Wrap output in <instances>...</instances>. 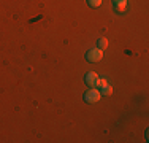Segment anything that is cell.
Masks as SVG:
<instances>
[{"label":"cell","instance_id":"1","mask_svg":"<svg viewBox=\"0 0 149 143\" xmlns=\"http://www.w3.org/2000/svg\"><path fill=\"white\" fill-rule=\"evenodd\" d=\"M102 97V94H100V89H97V88H92V89H87L86 92H84V102H87V103H95V102H98Z\"/></svg>","mask_w":149,"mask_h":143},{"label":"cell","instance_id":"2","mask_svg":"<svg viewBox=\"0 0 149 143\" xmlns=\"http://www.w3.org/2000/svg\"><path fill=\"white\" fill-rule=\"evenodd\" d=\"M86 59L89 62H98V60L103 59V51L100 48H94V49H89L86 53Z\"/></svg>","mask_w":149,"mask_h":143},{"label":"cell","instance_id":"3","mask_svg":"<svg viewBox=\"0 0 149 143\" xmlns=\"http://www.w3.org/2000/svg\"><path fill=\"white\" fill-rule=\"evenodd\" d=\"M113 6L118 13H124L127 10V0H113Z\"/></svg>","mask_w":149,"mask_h":143},{"label":"cell","instance_id":"4","mask_svg":"<svg viewBox=\"0 0 149 143\" xmlns=\"http://www.w3.org/2000/svg\"><path fill=\"white\" fill-rule=\"evenodd\" d=\"M98 78V75L95 73V72H89V73L84 76V81H86V84L87 86H91V88H94V83H95V80Z\"/></svg>","mask_w":149,"mask_h":143},{"label":"cell","instance_id":"5","mask_svg":"<svg viewBox=\"0 0 149 143\" xmlns=\"http://www.w3.org/2000/svg\"><path fill=\"white\" fill-rule=\"evenodd\" d=\"M100 94L102 95H111L113 94V86L111 84H105L103 88L100 89Z\"/></svg>","mask_w":149,"mask_h":143},{"label":"cell","instance_id":"6","mask_svg":"<svg viewBox=\"0 0 149 143\" xmlns=\"http://www.w3.org/2000/svg\"><path fill=\"white\" fill-rule=\"evenodd\" d=\"M105 84H108V81H106L105 78H100V76H98L97 80H95V83H94V88H97V89H102Z\"/></svg>","mask_w":149,"mask_h":143},{"label":"cell","instance_id":"7","mask_svg":"<svg viewBox=\"0 0 149 143\" xmlns=\"http://www.w3.org/2000/svg\"><path fill=\"white\" fill-rule=\"evenodd\" d=\"M97 45H98V48H100L102 51H105V49L108 48V40H106L105 37H102V38H98V43H97Z\"/></svg>","mask_w":149,"mask_h":143},{"label":"cell","instance_id":"8","mask_svg":"<svg viewBox=\"0 0 149 143\" xmlns=\"http://www.w3.org/2000/svg\"><path fill=\"white\" fill-rule=\"evenodd\" d=\"M86 2L91 8H98V6L102 5V0H86Z\"/></svg>","mask_w":149,"mask_h":143}]
</instances>
